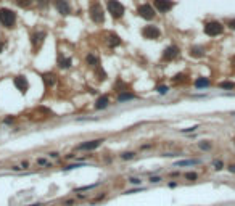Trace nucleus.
Listing matches in <instances>:
<instances>
[{
	"mask_svg": "<svg viewBox=\"0 0 235 206\" xmlns=\"http://www.w3.org/2000/svg\"><path fill=\"white\" fill-rule=\"evenodd\" d=\"M217 87L224 89V90H233L235 89V82H232V81H224V82L217 84Z\"/></svg>",
	"mask_w": 235,
	"mask_h": 206,
	"instance_id": "bb28decb",
	"label": "nucleus"
},
{
	"mask_svg": "<svg viewBox=\"0 0 235 206\" xmlns=\"http://www.w3.org/2000/svg\"><path fill=\"white\" fill-rule=\"evenodd\" d=\"M36 164L37 166H42V168H52V163H48L45 158H37V161H36Z\"/></svg>",
	"mask_w": 235,
	"mask_h": 206,
	"instance_id": "2f4dec72",
	"label": "nucleus"
},
{
	"mask_svg": "<svg viewBox=\"0 0 235 206\" xmlns=\"http://www.w3.org/2000/svg\"><path fill=\"white\" fill-rule=\"evenodd\" d=\"M10 169H12L13 172H23V168H21V166H12Z\"/></svg>",
	"mask_w": 235,
	"mask_h": 206,
	"instance_id": "de8ad7c7",
	"label": "nucleus"
},
{
	"mask_svg": "<svg viewBox=\"0 0 235 206\" xmlns=\"http://www.w3.org/2000/svg\"><path fill=\"white\" fill-rule=\"evenodd\" d=\"M148 182L152 185H156V184H161L163 182V177L161 176H150V179H148Z\"/></svg>",
	"mask_w": 235,
	"mask_h": 206,
	"instance_id": "72a5a7b5",
	"label": "nucleus"
},
{
	"mask_svg": "<svg viewBox=\"0 0 235 206\" xmlns=\"http://www.w3.org/2000/svg\"><path fill=\"white\" fill-rule=\"evenodd\" d=\"M230 116H235V111H232V113H230Z\"/></svg>",
	"mask_w": 235,
	"mask_h": 206,
	"instance_id": "5fc2aeb1",
	"label": "nucleus"
},
{
	"mask_svg": "<svg viewBox=\"0 0 235 206\" xmlns=\"http://www.w3.org/2000/svg\"><path fill=\"white\" fill-rule=\"evenodd\" d=\"M95 73H97V79H98V81H105V79H106V73L103 69H100V66L97 68V71H95Z\"/></svg>",
	"mask_w": 235,
	"mask_h": 206,
	"instance_id": "c9c22d12",
	"label": "nucleus"
},
{
	"mask_svg": "<svg viewBox=\"0 0 235 206\" xmlns=\"http://www.w3.org/2000/svg\"><path fill=\"white\" fill-rule=\"evenodd\" d=\"M212 142L211 140H201V142H198V148L201 151H211L212 150Z\"/></svg>",
	"mask_w": 235,
	"mask_h": 206,
	"instance_id": "4be33fe9",
	"label": "nucleus"
},
{
	"mask_svg": "<svg viewBox=\"0 0 235 206\" xmlns=\"http://www.w3.org/2000/svg\"><path fill=\"white\" fill-rule=\"evenodd\" d=\"M45 36H47V34L44 32V31H37V32H34V34L31 36V44H32V48H34V52H37L39 48L42 47Z\"/></svg>",
	"mask_w": 235,
	"mask_h": 206,
	"instance_id": "6e6552de",
	"label": "nucleus"
},
{
	"mask_svg": "<svg viewBox=\"0 0 235 206\" xmlns=\"http://www.w3.org/2000/svg\"><path fill=\"white\" fill-rule=\"evenodd\" d=\"M179 53H181V50H179L177 45H169V47H166L164 52H163V60L166 61H172V60H176Z\"/></svg>",
	"mask_w": 235,
	"mask_h": 206,
	"instance_id": "1a4fd4ad",
	"label": "nucleus"
},
{
	"mask_svg": "<svg viewBox=\"0 0 235 206\" xmlns=\"http://www.w3.org/2000/svg\"><path fill=\"white\" fill-rule=\"evenodd\" d=\"M76 198H77V200H89V193H84V195L76 193Z\"/></svg>",
	"mask_w": 235,
	"mask_h": 206,
	"instance_id": "09e8293b",
	"label": "nucleus"
},
{
	"mask_svg": "<svg viewBox=\"0 0 235 206\" xmlns=\"http://www.w3.org/2000/svg\"><path fill=\"white\" fill-rule=\"evenodd\" d=\"M211 166H212V169H214V171H217V172L222 171V169H226V164H224L222 159H212Z\"/></svg>",
	"mask_w": 235,
	"mask_h": 206,
	"instance_id": "a878e982",
	"label": "nucleus"
},
{
	"mask_svg": "<svg viewBox=\"0 0 235 206\" xmlns=\"http://www.w3.org/2000/svg\"><path fill=\"white\" fill-rule=\"evenodd\" d=\"M13 82H15V87L18 89L21 94H26L27 89H29V82H27V79L24 76H16L13 79Z\"/></svg>",
	"mask_w": 235,
	"mask_h": 206,
	"instance_id": "9b49d317",
	"label": "nucleus"
},
{
	"mask_svg": "<svg viewBox=\"0 0 235 206\" xmlns=\"http://www.w3.org/2000/svg\"><path fill=\"white\" fill-rule=\"evenodd\" d=\"M156 92L161 94V95H166L169 92V87H167V85H158V87H156Z\"/></svg>",
	"mask_w": 235,
	"mask_h": 206,
	"instance_id": "e433bc0d",
	"label": "nucleus"
},
{
	"mask_svg": "<svg viewBox=\"0 0 235 206\" xmlns=\"http://www.w3.org/2000/svg\"><path fill=\"white\" fill-rule=\"evenodd\" d=\"M201 164V159L198 158H190V159H181L174 163V168H190V166H198Z\"/></svg>",
	"mask_w": 235,
	"mask_h": 206,
	"instance_id": "ddd939ff",
	"label": "nucleus"
},
{
	"mask_svg": "<svg viewBox=\"0 0 235 206\" xmlns=\"http://www.w3.org/2000/svg\"><path fill=\"white\" fill-rule=\"evenodd\" d=\"M224 26L221 21H216V20H212V21H208L205 24V34L206 36H209V37H217V36H221V34L224 32Z\"/></svg>",
	"mask_w": 235,
	"mask_h": 206,
	"instance_id": "f257e3e1",
	"label": "nucleus"
},
{
	"mask_svg": "<svg viewBox=\"0 0 235 206\" xmlns=\"http://www.w3.org/2000/svg\"><path fill=\"white\" fill-rule=\"evenodd\" d=\"M161 156H164V158H177V156H182V153H163Z\"/></svg>",
	"mask_w": 235,
	"mask_h": 206,
	"instance_id": "58836bf2",
	"label": "nucleus"
},
{
	"mask_svg": "<svg viewBox=\"0 0 235 206\" xmlns=\"http://www.w3.org/2000/svg\"><path fill=\"white\" fill-rule=\"evenodd\" d=\"M232 142H233V145H235V137H233V139H232Z\"/></svg>",
	"mask_w": 235,
	"mask_h": 206,
	"instance_id": "6e6d98bb",
	"label": "nucleus"
},
{
	"mask_svg": "<svg viewBox=\"0 0 235 206\" xmlns=\"http://www.w3.org/2000/svg\"><path fill=\"white\" fill-rule=\"evenodd\" d=\"M190 56H193V58H201V56H205V48L203 47H198V45H193V47H190Z\"/></svg>",
	"mask_w": 235,
	"mask_h": 206,
	"instance_id": "dca6fc26",
	"label": "nucleus"
},
{
	"mask_svg": "<svg viewBox=\"0 0 235 206\" xmlns=\"http://www.w3.org/2000/svg\"><path fill=\"white\" fill-rule=\"evenodd\" d=\"M147 190V187H132V188H129V190H124L122 193H124V195H134V193H139V192H145Z\"/></svg>",
	"mask_w": 235,
	"mask_h": 206,
	"instance_id": "c85d7f7f",
	"label": "nucleus"
},
{
	"mask_svg": "<svg viewBox=\"0 0 235 206\" xmlns=\"http://www.w3.org/2000/svg\"><path fill=\"white\" fill-rule=\"evenodd\" d=\"M167 176H169V177H174V179H176V177H181L182 174H181V171H171V172L167 174Z\"/></svg>",
	"mask_w": 235,
	"mask_h": 206,
	"instance_id": "37998d69",
	"label": "nucleus"
},
{
	"mask_svg": "<svg viewBox=\"0 0 235 206\" xmlns=\"http://www.w3.org/2000/svg\"><path fill=\"white\" fill-rule=\"evenodd\" d=\"M127 184L132 185V187H142L143 185V179L139 176H129L127 177Z\"/></svg>",
	"mask_w": 235,
	"mask_h": 206,
	"instance_id": "a211bd4d",
	"label": "nucleus"
},
{
	"mask_svg": "<svg viewBox=\"0 0 235 206\" xmlns=\"http://www.w3.org/2000/svg\"><path fill=\"white\" fill-rule=\"evenodd\" d=\"M108 197V192H102L100 195H97V197H93L92 200H90V203H98V201H103V200Z\"/></svg>",
	"mask_w": 235,
	"mask_h": 206,
	"instance_id": "473e14b6",
	"label": "nucleus"
},
{
	"mask_svg": "<svg viewBox=\"0 0 235 206\" xmlns=\"http://www.w3.org/2000/svg\"><path fill=\"white\" fill-rule=\"evenodd\" d=\"M55 7H57L58 13L63 16H68L71 13V7H69L68 0H55Z\"/></svg>",
	"mask_w": 235,
	"mask_h": 206,
	"instance_id": "f8f14e48",
	"label": "nucleus"
},
{
	"mask_svg": "<svg viewBox=\"0 0 235 206\" xmlns=\"http://www.w3.org/2000/svg\"><path fill=\"white\" fill-rule=\"evenodd\" d=\"M3 123H5V124H13V123H15V116H8V118H5V119H3Z\"/></svg>",
	"mask_w": 235,
	"mask_h": 206,
	"instance_id": "c03bdc74",
	"label": "nucleus"
},
{
	"mask_svg": "<svg viewBox=\"0 0 235 206\" xmlns=\"http://www.w3.org/2000/svg\"><path fill=\"white\" fill-rule=\"evenodd\" d=\"M21 168H23V171L29 169V161H23V163H21Z\"/></svg>",
	"mask_w": 235,
	"mask_h": 206,
	"instance_id": "3c124183",
	"label": "nucleus"
},
{
	"mask_svg": "<svg viewBox=\"0 0 235 206\" xmlns=\"http://www.w3.org/2000/svg\"><path fill=\"white\" fill-rule=\"evenodd\" d=\"M193 85H195V89H198V90H201V89H208L209 85H211V81H209L208 77H198V79H195Z\"/></svg>",
	"mask_w": 235,
	"mask_h": 206,
	"instance_id": "2eb2a0df",
	"label": "nucleus"
},
{
	"mask_svg": "<svg viewBox=\"0 0 235 206\" xmlns=\"http://www.w3.org/2000/svg\"><path fill=\"white\" fill-rule=\"evenodd\" d=\"M48 158L57 159V158H60V153H58V151H50V153H48Z\"/></svg>",
	"mask_w": 235,
	"mask_h": 206,
	"instance_id": "49530a36",
	"label": "nucleus"
},
{
	"mask_svg": "<svg viewBox=\"0 0 235 206\" xmlns=\"http://www.w3.org/2000/svg\"><path fill=\"white\" fill-rule=\"evenodd\" d=\"M37 3H39V7H40V8L47 7V0H37Z\"/></svg>",
	"mask_w": 235,
	"mask_h": 206,
	"instance_id": "8fccbe9b",
	"label": "nucleus"
},
{
	"mask_svg": "<svg viewBox=\"0 0 235 206\" xmlns=\"http://www.w3.org/2000/svg\"><path fill=\"white\" fill-rule=\"evenodd\" d=\"M89 15H90V18L93 23H103L105 21V13H103V8L100 3H93L90 5V8H89Z\"/></svg>",
	"mask_w": 235,
	"mask_h": 206,
	"instance_id": "20e7f679",
	"label": "nucleus"
},
{
	"mask_svg": "<svg viewBox=\"0 0 235 206\" xmlns=\"http://www.w3.org/2000/svg\"><path fill=\"white\" fill-rule=\"evenodd\" d=\"M142 36L145 39H148V41H153V39H158L161 36V31L158 29L156 26H145L143 29H142Z\"/></svg>",
	"mask_w": 235,
	"mask_h": 206,
	"instance_id": "0eeeda50",
	"label": "nucleus"
},
{
	"mask_svg": "<svg viewBox=\"0 0 235 206\" xmlns=\"http://www.w3.org/2000/svg\"><path fill=\"white\" fill-rule=\"evenodd\" d=\"M108 11L111 13L113 18H121L124 15V5H122L119 0H108Z\"/></svg>",
	"mask_w": 235,
	"mask_h": 206,
	"instance_id": "39448f33",
	"label": "nucleus"
},
{
	"mask_svg": "<svg viewBox=\"0 0 235 206\" xmlns=\"http://www.w3.org/2000/svg\"><path fill=\"white\" fill-rule=\"evenodd\" d=\"M184 77H185V74H176V76L172 77V81H174V82H179V81H184Z\"/></svg>",
	"mask_w": 235,
	"mask_h": 206,
	"instance_id": "79ce46f5",
	"label": "nucleus"
},
{
	"mask_svg": "<svg viewBox=\"0 0 235 206\" xmlns=\"http://www.w3.org/2000/svg\"><path fill=\"white\" fill-rule=\"evenodd\" d=\"M226 26L229 27V29H232V31H235V18H233V20H229V21L226 23Z\"/></svg>",
	"mask_w": 235,
	"mask_h": 206,
	"instance_id": "a19ab883",
	"label": "nucleus"
},
{
	"mask_svg": "<svg viewBox=\"0 0 235 206\" xmlns=\"http://www.w3.org/2000/svg\"><path fill=\"white\" fill-rule=\"evenodd\" d=\"M60 206H76V198H65V200H61Z\"/></svg>",
	"mask_w": 235,
	"mask_h": 206,
	"instance_id": "7c9ffc66",
	"label": "nucleus"
},
{
	"mask_svg": "<svg viewBox=\"0 0 235 206\" xmlns=\"http://www.w3.org/2000/svg\"><path fill=\"white\" fill-rule=\"evenodd\" d=\"M232 63H233V66H235V56H233V58H232Z\"/></svg>",
	"mask_w": 235,
	"mask_h": 206,
	"instance_id": "864d4df0",
	"label": "nucleus"
},
{
	"mask_svg": "<svg viewBox=\"0 0 235 206\" xmlns=\"http://www.w3.org/2000/svg\"><path fill=\"white\" fill-rule=\"evenodd\" d=\"M26 206H44V203L37 201V203H31V204H26Z\"/></svg>",
	"mask_w": 235,
	"mask_h": 206,
	"instance_id": "603ef678",
	"label": "nucleus"
},
{
	"mask_svg": "<svg viewBox=\"0 0 235 206\" xmlns=\"http://www.w3.org/2000/svg\"><path fill=\"white\" fill-rule=\"evenodd\" d=\"M105 142V139H93V140H86L82 142V144L76 145V151H93L97 150V148L100 147Z\"/></svg>",
	"mask_w": 235,
	"mask_h": 206,
	"instance_id": "7ed1b4c3",
	"label": "nucleus"
},
{
	"mask_svg": "<svg viewBox=\"0 0 235 206\" xmlns=\"http://www.w3.org/2000/svg\"><path fill=\"white\" fill-rule=\"evenodd\" d=\"M0 23L5 27H13L16 23V13L10 8H2L0 10Z\"/></svg>",
	"mask_w": 235,
	"mask_h": 206,
	"instance_id": "f03ea898",
	"label": "nucleus"
},
{
	"mask_svg": "<svg viewBox=\"0 0 235 206\" xmlns=\"http://www.w3.org/2000/svg\"><path fill=\"white\" fill-rule=\"evenodd\" d=\"M167 187H169V188H176V187H179V182L177 180H171V182H167Z\"/></svg>",
	"mask_w": 235,
	"mask_h": 206,
	"instance_id": "a18cd8bd",
	"label": "nucleus"
},
{
	"mask_svg": "<svg viewBox=\"0 0 235 206\" xmlns=\"http://www.w3.org/2000/svg\"><path fill=\"white\" fill-rule=\"evenodd\" d=\"M153 5L160 13H167V11L174 7V2L172 0H153Z\"/></svg>",
	"mask_w": 235,
	"mask_h": 206,
	"instance_id": "9d476101",
	"label": "nucleus"
},
{
	"mask_svg": "<svg viewBox=\"0 0 235 206\" xmlns=\"http://www.w3.org/2000/svg\"><path fill=\"white\" fill-rule=\"evenodd\" d=\"M34 2V0H16V3L19 5V7H23V8H26V7H29V5Z\"/></svg>",
	"mask_w": 235,
	"mask_h": 206,
	"instance_id": "4c0bfd02",
	"label": "nucleus"
},
{
	"mask_svg": "<svg viewBox=\"0 0 235 206\" xmlns=\"http://www.w3.org/2000/svg\"><path fill=\"white\" fill-rule=\"evenodd\" d=\"M135 156H137L135 151H124V153L119 154V158L122 159V161H131V159H134Z\"/></svg>",
	"mask_w": 235,
	"mask_h": 206,
	"instance_id": "cd10ccee",
	"label": "nucleus"
},
{
	"mask_svg": "<svg viewBox=\"0 0 235 206\" xmlns=\"http://www.w3.org/2000/svg\"><path fill=\"white\" fill-rule=\"evenodd\" d=\"M119 44H121L119 36H116V34H110V36H108V45H110V47H118Z\"/></svg>",
	"mask_w": 235,
	"mask_h": 206,
	"instance_id": "393cba45",
	"label": "nucleus"
},
{
	"mask_svg": "<svg viewBox=\"0 0 235 206\" xmlns=\"http://www.w3.org/2000/svg\"><path fill=\"white\" fill-rule=\"evenodd\" d=\"M137 95L129 94V92H122V94H118V101L119 103H124V101H131V100H135Z\"/></svg>",
	"mask_w": 235,
	"mask_h": 206,
	"instance_id": "6ab92c4d",
	"label": "nucleus"
},
{
	"mask_svg": "<svg viewBox=\"0 0 235 206\" xmlns=\"http://www.w3.org/2000/svg\"><path fill=\"white\" fill-rule=\"evenodd\" d=\"M137 13H139V16H142L143 20H153L155 15H156L153 7H152V5H148V3L140 5V7L137 8Z\"/></svg>",
	"mask_w": 235,
	"mask_h": 206,
	"instance_id": "423d86ee",
	"label": "nucleus"
},
{
	"mask_svg": "<svg viewBox=\"0 0 235 206\" xmlns=\"http://www.w3.org/2000/svg\"><path fill=\"white\" fill-rule=\"evenodd\" d=\"M42 79H44V82H45V87H52V85L55 84V81H57L53 73H45L42 76Z\"/></svg>",
	"mask_w": 235,
	"mask_h": 206,
	"instance_id": "412c9836",
	"label": "nucleus"
},
{
	"mask_svg": "<svg viewBox=\"0 0 235 206\" xmlns=\"http://www.w3.org/2000/svg\"><path fill=\"white\" fill-rule=\"evenodd\" d=\"M198 129H200V126H198V124H195V126H192V127L181 129V132H182V134H192V132H195V130H198Z\"/></svg>",
	"mask_w": 235,
	"mask_h": 206,
	"instance_id": "f704fd0d",
	"label": "nucleus"
},
{
	"mask_svg": "<svg viewBox=\"0 0 235 206\" xmlns=\"http://www.w3.org/2000/svg\"><path fill=\"white\" fill-rule=\"evenodd\" d=\"M108 106H110V98H108V95L98 97L97 101H95V110H106Z\"/></svg>",
	"mask_w": 235,
	"mask_h": 206,
	"instance_id": "4468645a",
	"label": "nucleus"
},
{
	"mask_svg": "<svg viewBox=\"0 0 235 206\" xmlns=\"http://www.w3.org/2000/svg\"><path fill=\"white\" fill-rule=\"evenodd\" d=\"M184 179H185L187 182H197L198 180V172H195V171H187V172H184Z\"/></svg>",
	"mask_w": 235,
	"mask_h": 206,
	"instance_id": "5701e85b",
	"label": "nucleus"
},
{
	"mask_svg": "<svg viewBox=\"0 0 235 206\" xmlns=\"http://www.w3.org/2000/svg\"><path fill=\"white\" fill-rule=\"evenodd\" d=\"M58 66L61 68V69H66V68L71 66V58H66V56L60 55L58 56Z\"/></svg>",
	"mask_w": 235,
	"mask_h": 206,
	"instance_id": "b1692460",
	"label": "nucleus"
},
{
	"mask_svg": "<svg viewBox=\"0 0 235 206\" xmlns=\"http://www.w3.org/2000/svg\"><path fill=\"white\" fill-rule=\"evenodd\" d=\"M86 166V163H72V164H68L65 166L63 171H72V169H79V168H84Z\"/></svg>",
	"mask_w": 235,
	"mask_h": 206,
	"instance_id": "c756f323",
	"label": "nucleus"
},
{
	"mask_svg": "<svg viewBox=\"0 0 235 206\" xmlns=\"http://www.w3.org/2000/svg\"><path fill=\"white\" fill-rule=\"evenodd\" d=\"M86 63L89 66H92V68H95V69H97L98 68V65H100V61H98V58L97 56H95L93 53H89L87 56H86Z\"/></svg>",
	"mask_w": 235,
	"mask_h": 206,
	"instance_id": "aec40b11",
	"label": "nucleus"
},
{
	"mask_svg": "<svg viewBox=\"0 0 235 206\" xmlns=\"http://www.w3.org/2000/svg\"><path fill=\"white\" fill-rule=\"evenodd\" d=\"M226 169H227V172H230V174H235V163H230V164H227V166H226Z\"/></svg>",
	"mask_w": 235,
	"mask_h": 206,
	"instance_id": "ea45409f",
	"label": "nucleus"
},
{
	"mask_svg": "<svg viewBox=\"0 0 235 206\" xmlns=\"http://www.w3.org/2000/svg\"><path fill=\"white\" fill-rule=\"evenodd\" d=\"M100 185H102V180H100V182H95V184H90V185H82V187H77V188H74V193L90 192V190H93V188H97V187H100Z\"/></svg>",
	"mask_w": 235,
	"mask_h": 206,
	"instance_id": "f3484780",
	"label": "nucleus"
}]
</instances>
